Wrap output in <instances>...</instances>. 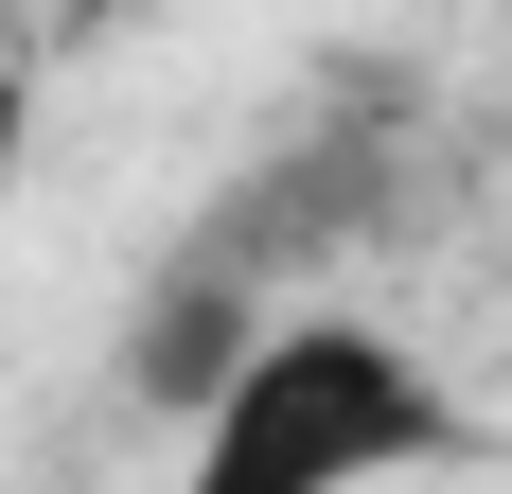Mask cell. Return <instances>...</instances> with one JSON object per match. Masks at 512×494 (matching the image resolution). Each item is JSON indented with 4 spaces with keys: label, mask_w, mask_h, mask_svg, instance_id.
Instances as JSON below:
<instances>
[{
    "label": "cell",
    "mask_w": 512,
    "mask_h": 494,
    "mask_svg": "<svg viewBox=\"0 0 512 494\" xmlns=\"http://www.w3.org/2000/svg\"><path fill=\"white\" fill-rule=\"evenodd\" d=\"M442 459H495V424L460 406V371H424L354 300H283L230 353V389L177 424V494H389Z\"/></svg>",
    "instance_id": "1"
},
{
    "label": "cell",
    "mask_w": 512,
    "mask_h": 494,
    "mask_svg": "<svg viewBox=\"0 0 512 494\" xmlns=\"http://www.w3.org/2000/svg\"><path fill=\"white\" fill-rule=\"evenodd\" d=\"M0 53H18V18H0Z\"/></svg>",
    "instance_id": "4"
},
{
    "label": "cell",
    "mask_w": 512,
    "mask_h": 494,
    "mask_svg": "<svg viewBox=\"0 0 512 494\" xmlns=\"http://www.w3.org/2000/svg\"><path fill=\"white\" fill-rule=\"evenodd\" d=\"M265 318H283V300H265V283H230L212 247H159L142 318H124V406H142V424H195V406L230 389V353L265 336Z\"/></svg>",
    "instance_id": "2"
},
{
    "label": "cell",
    "mask_w": 512,
    "mask_h": 494,
    "mask_svg": "<svg viewBox=\"0 0 512 494\" xmlns=\"http://www.w3.org/2000/svg\"><path fill=\"white\" fill-rule=\"evenodd\" d=\"M106 18H124V0H36V36H53V53H89Z\"/></svg>",
    "instance_id": "3"
}]
</instances>
